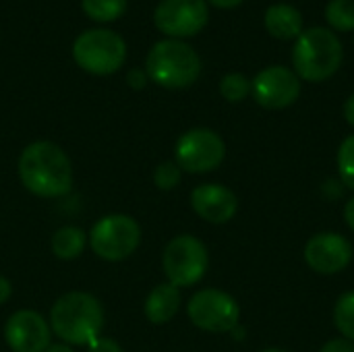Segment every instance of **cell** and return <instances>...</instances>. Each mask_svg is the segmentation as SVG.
I'll list each match as a JSON object with an SVG mask.
<instances>
[{"label":"cell","instance_id":"cell-9","mask_svg":"<svg viewBox=\"0 0 354 352\" xmlns=\"http://www.w3.org/2000/svg\"><path fill=\"white\" fill-rule=\"evenodd\" d=\"M174 156V162L180 166V170L191 174H205L224 162L226 143L212 129H191L178 137Z\"/></svg>","mask_w":354,"mask_h":352},{"label":"cell","instance_id":"cell-16","mask_svg":"<svg viewBox=\"0 0 354 352\" xmlns=\"http://www.w3.org/2000/svg\"><path fill=\"white\" fill-rule=\"evenodd\" d=\"M266 27L270 35L278 39H297L305 29H303V15L297 6L292 4H274L266 10Z\"/></svg>","mask_w":354,"mask_h":352},{"label":"cell","instance_id":"cell-31","mask_svg":"<svg viewBox=\"0 0 354 352\" xmlns=\"http://www.w3.org/2000/svg\"><path fill=\"white\" fill-rule=\"evenodd\" d=\"M214 6H218V8H234V6H239L243 0H209Z\"/></svg>","mask_w":354,"mask_h":352},{"label":"cell","instance_id":"cell-29","mask_svg":"<svg viewBox=\"0 0 354 352\" xmlns=\"http://www.w3.org/2000/svg\"><path fill=\"white\" fill-rule=\"evenodd\" d=\"M344 220H346L348 228L354 232V195L346 201V205H344Z\"/></svg>","mask_w":354,"mask_h":352},{"label":"cell","instance_id":"cell-8","mask_svg":"<svg viewBox=\"0 0 354 352\" xmlns=\"http://www.w3.org/2000/svg\"><path fill=\"white\" fill-rule=\"evenodd\" d=\"M187 313L195 328L209 334H228L241 322V307L234 297L218 288L195 293L187 305Z\"/></svg>","mask_w":354,"mask_h":352},{"label":"cell","instance_id":"cell-18","mask_svg":"<svg viewBox=\"0 0 354 352\" xmlns=\"http://www.w3.org/2000/svg\"><path fill=\"white\" fill-rule=\"evenodd\" d=\"M83 12L97 23H112L127 12V0H81Z\"/></svg>","mask_w":354,"mask_h":352},{"label":"cell","instance_id":"cell-30","mask_svg":"<svg viewBox=\"0 0 354 352\" xmlns=\"http://www.w3.org/2000/svg\"><path fill=\"white\" fill-rule=\"evenodd\" d=\"M344 118L351 127H354V93L344 102Z\"/></svg>","mask_w":354,"mask_h":352},{"label":"cell","instance_id":"cell-17","mask_svg":"<svg viewBox=\"0 0 354 352\" xmlns=\"http://www.w3.org/2000/svg\"><path fill=\"white\" fill-rule=\"evenodd\" d=\"M85 232L77 226H62L58 228L54 234H52V241H50V247H52V253L58 257V259H64V261H71V259H77L83 249H85Z\"/></svg>","mask_w":354,"mask_h":352},{"label":"cell","instance_id":"cell-19","mask_svg":"<svg viewBox=\"0 0 354 352\" xmlns=\"http://www.w3.org/2000/svg\"><path fill=\"white\" fill-rule=\"evenodd\" d=\"M334 326L342 338L354 342V290L344 293L334 305Z\"/></svg>","mask_w":354,"mask_h":352},{"label":"cell","instance_id":"cell-33","mask_svg":"<svg viewBox=\"0 0 354 352\" xmlns=\"http://www.w3.org/2000/svg\"><path fill=\"white\" fill-rule=\"evenodd\" d=\"M261 352H286V351H282V349H266V351H261Z\"/></svg>","mask_w":354,"mask_h":352},{"label":"cell","instance_id":"cell-24","mask_svg":"<svg viewBox=\"0 0 354 352\" xmlns=\"http://www.w3.org/2000/svg\"><path fill=\"white\" fill-rule=\"evenodd\" d=\"M87 352H124V351H122V346H120L116 340L100 336V338H95V340L87 346Z\"/></svg>","mask_w":354,"mask_h":352},{"label":"cell","instance_id":"cell-32","mask_svg":"<svg viewBox=\"0 0 354 352\" xmlns=\"http://www.w3.org/2000/svg\"><path fill=\"white\" fill-rule=\"evenodd\" d=\"M46 352H75L68 344H64V342H60V344H50L48 346V351Z\"/></svg>","mask_w":354,"mask_h":352},{"label":"cell","instance_id":"cell-14","mask_svg":"<svg viewBox=\"0 0 354 352\" xmlns=\"http://www.w3.org/2000/svg\"><path fill=\"white\" fill-rule=\"evenodd\" d=\"M191 207L201 220L209 224H226L236 216L239 199L228 187L218 183H205L193 189Z\"/></svg>","mask_w":354,"mask_h":352},{"label":"cell","instance_id":"cell-26","mask_svg":"<svg viewBox=\"0 0 354 352\" xmlns=\"http://www.w3.org/2000/svg\"><path fill=\"white\" fill-rule=\"evenodd\" d=\"M147 73L145 71H141V68H131L129 73H127V83H129V87H133V89H143L145 85H147Z\"/></svg>","mask_w":354,"mask_h":352},{"label":"cell","instance_id":"cell-22","mask_svg":"<svg viewBox=\"0 0 354 352\" xmlns=\"http://www.w3.org/2000/svg\"><path fill=\"white\" fill-rule=\"evenodd\" d=\"M220 93L224 100L232 104L243 102L251 93V81L243 73H228L220 81Z\"/></svg>","mask_w":354,"mask_h":352},{"label":"cell","instance_id":"cell-27","mask_svg":"<svg viewBox=\"0 0 354 352\" xmlns=\"http://www.w3.org/2000/svg\"><path fill=\"white\" fill-rule=\"evenodd\" d=\"M342 183H340V178H332V180H328L326 185H324V193L330 197V199H336V197H340L342 195Z\"/></svg>","mask_w":354,"mask_h":352},{"label":"cell","instance_id":"cell-12","mask_svg":"<svg viewBox=\"0 0 354 352\" xmlns=\"http://www.w3.org/2000/svg\"><path fill=\"white\" fill-rule=\"evenodd\" d=\"M353 243L338 232H317L305 245L307 266L322 276L344 272L353 261Z\"/></svg>","mask_w":354,"mask_h":352},{"label":"cell","instance_id":"cell-23","mask_svg":"<svg viewBox=\"0 0 354 352\" xmlns=\"http://www.w3.org/2000/svg\"><path fill=\"white\" fill-rule=\"evenodd\" d=\"M183 178V170L176 162H162L153 170V183L160 191H172L178 187Z\"/></svg>","mask_w":354,"mask_h":352},{"label":"cell","instance_id":"cell-15","mask_svg":"<svg viewBox=\"0 0 354 352\" xmlns=\"http://www.w3.org/2000/svg\"><path fill=\"white\" fill-rule=\"evenodd\" d=\"M180 309V288L168 284H158L145 299V317L156 324H168Z\"/></svg>","mask_w":354,"mask_h":352},{"label":"cell","instance_id":"cell-4","mask_svg":"<svg viewBox=\"0 0 354 352\" xmlns=\"http://www.w3.org/2000/svg\"><path fill=\"white\" fill-rule=\"evenodd\" d=\"M145 73L160 87L185 89L199 79L201 58L183 39H162L149 50Z\"/></svg>","mask_w":354,"mask_h":352},{"label":"cell","instance_id":"cell-5","mask_svg":"<svg viewBox=\"0 0 354 352\" xmlns=\"http://www.w3.org/2000/svg\"><path fill=\"white\" fill-rule=\"evenodd\" d=\"M73 58L85 73L106 77L124 64L127 44L112 29H87L77 35L73 44Z\"/></svg>","mask_w":354,"mask_h":352},{"label":"cell","instance_id":"cell-2","mask_svg":"<svg viewBox=\"0 0 354 352\" xmlns=\"http://www.w3.org/2000/svg\"><path fill=\"white\" fill-rule=\"evenodd\" d=\"M102 328V303L89 293H66L50 309V330L68 346H89L100 338Z\"/></svg>","mask_w":354,"mask_h":352},{"label":"cell","instance_id":"cell-11","mask_svg":"<svg viewBox=\"0 0 354 352\" xmlns=\"http://www.w3.org/2000/svg\"><path fill=\"white\" fill-rule=\"evenodd\" d=\"M251 95L268 110H282L292 106L301 95V79L295 71L282 64L268 66L251 81Z\"/></svg>","mask_w":354,"mask_h":352},{"label":"cell","instance_id":"cell-28","mask_svg":"<svg viewBox=\"0 0 354 352\" xmlns=\"http://www.w3.org/2000/svg\"><path fill=\"white\" fill-rule=\"evenodd\" d=\"M10 295H12V284H10V280L4 278V276H0V305L8 303Z\"/></svg>","mask_w":354,"mask_h":352},{"label":"cell","instance_id":"cell-13","mask_svg":"<svg viewBox=\"0 0 354 352\" xmlns=\"http://www.w3.org/2000/svg\"><path fill=\"white\" fill-rule=\"evenodd\" d=\"M50 324L31 309L12 313L4 324V340L12 352H46L50 346Z\"/></svg>","mask_w":354,"mask_h":352},{"label":"cell","instance_id":"cell-20","mask_svg":"<svg viewBox=\"0 0 354 352\" xmlns=\"http://www.w3.org/2000/svg\"><path fill=\"white\" fill-rule=\"evenodd\" d=\"M326 21L336 31H354V0H330Z\"/></svg>","mask_w":354,"mask_h":352},{"label":"cell","instance_id":"cell-6","mask_svg":"<svg viewBox=\"0 0 354 352\" xmlns=\"http://www.w3.org/2000/svg\"><path fill=\"white\" fill-rule=\"evenodd\" d=\"M207 247L193 234L174 237L162 255V268L168 282L176 288L195 286L207 272Z\"/></svg>","mask_w":354,"mask_h":352},{"label":"cell","instance_id":"cell-10","mask_svg":"<svg viewBox=\"0 0 354 352\" xmlns=\"http://www.w3.org/2000/svg\"><path fill=\"white\" fill-rule=\"evenodd\" d=\"M209 21L205 0H162L153 10L156 27L170 35V39H183L197 35Z\"/></svg>","mask_w":354,"mask_h":352},{"label":"cell","instance_id":"cell-3","mask_svg":"<svg viewBox=\"0 0 354 352\" xmlns=\"http://www.w3.org/2000/svg\"><path fill=\"white\" fill-rule=\"evenodd\" d=\"M344 50L334 31L311 27L297 37L292 48V66L299 79L319 83L334 77L342 64Z\"/></svg>","mask_w":354,"mask_h":352},{"label":"cell","instance_id":"cell-21","mask_svg":"<svg viewBox=\"0 0 354 352\" xmlns=\"http://www.w3.org/2000/svg\"><path fill=\"white\" fill-rule=\"evenodd\" d=\"M336 164H338V178L340 183L354 191V135H348L340 147H338V156H336Z\"/></svg>","mask_w":354,"mask_h":352},{"label":"cell","instance_id":"cell-25","mask_svg":"<svg viewBox=\"0 0 354 352\" xmlns=\"http://www.w3.org/2000/svg\"><path fill=\"white\" fill-rule=\"evenodd\" d=\"M319 352H354V342L346 338H334L330 342H326Z\"/></svg>","mask_w":354,"mask_h":352},{"label":"cell","instance_id":"cell-7","mask_svg":"<svg viewBox=\"0 0 354 352\" xmlns=\"http://www.w3.org/2000/svg\"><path fill=\"white\" fill-rule=\"evenodd\" d=\"M141 243V228L137 220L127 214H110L97 220L89 232L93 253L106 261H122L131 257Z\"/></svg>","mask_w":354,"mask_h":352},{"label":"cell","instance_id":"cell-1","mask_svg":"<svg viewBox=\"0 0 354 352\" xmlns=\"http://www.w3.org/2000/svg\"><path fill=\"white\" fill-rule=\"evenodd\" d=\"M19 178L37 197H62L73 187V166L66 151L52 141H33L19 156Z\"/></svg>","mask_w":354,"mask_h":352}]
</instances>
